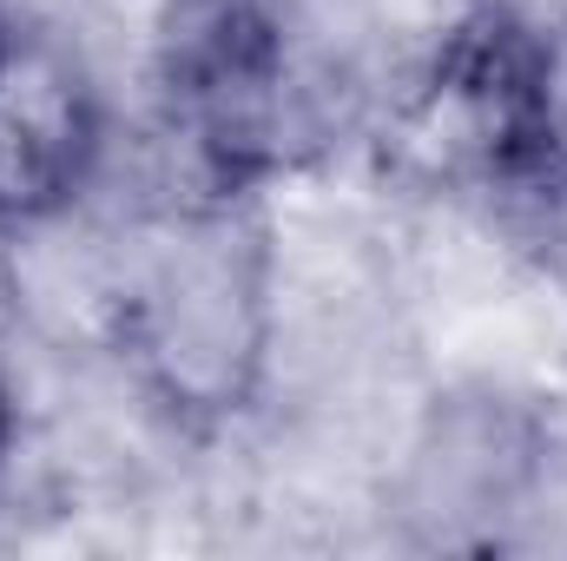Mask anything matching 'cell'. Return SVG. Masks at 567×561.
Instances as JSON below:
<instances>
[{
    "label": "cell",
    "mask_w": 567,
    "mask_h": 561,
    "mask_svg": "<svg viewBox=\"0 0 567 561\" xmlns=\"http://www.w3.org/2000/svg\"><path fill=\"white\" fill-rule=\"evenodd\" d=\"M100 113L80 67L47 40H7L0 60V218H47L86 185Z\"/></svg>",
    "instance_id": "3"
},
{
    "label": "cell",
    "mask_w": 567,
    "mask_h": 561,
    "mask_svg": "<svg viewBox=\"0 0 567 561\" xmlns=\"http://www.w3.org/2000/svg\"><path fill=\"white\" fill-rule=\"evenodd\" d=\"M0 60H7V33H0Z\"/></svg>",
    "instance_id": "6"
},
{
    "label": "cell",
    "mask_w": 567,
    "mask_h": 561,
    "mask_svg": "<svg viewBox=\"0 0 567 561\" xmlns=\"http://www.w3.org/2000/svg\"><path fill=\"white\" fill-rule=\"evenodd\" d=\"M165 93L225 178H251L284 152L290 47L271 0H178L165 33Z\"/></svg>",
    "instance_id": "2"
},
{
    "label": "cell",
    "mask_w": 567,
    "mask_h": 561,
    "mask_svg": "<svg viewBox=\"0 0 567 561\" xmlns=\"http://www.w3.org/2000/svg\"><path fill=\"white\" fill-rule=\"evenodd\" d=\"M140 350L172 410L225 417L245 404L265 350V258L231 212L165 238L140 297Z\"/></svg>",
    "instance_id": "1"
},
{
    "label": "cell",
    "mask_w": 567,
    "mask_h": 561,
    "mask_svg": "<svg viewBox=\"0 0 567 561\" xmlns=\"http://www.w3.org/2000/svg\"><path fill=\"white\" fill-rule=\"evenodd\" d=\"M515 165L567 185V20L522 47L515 73Z\"/></svg>",
    "instance_id": "4"
},
{
    "label": "cell",
    "mask_w": 567,
    "mask_h": 561,
    "mask_svg": "<svg viewBox=\"0 0 567 561\" xmlns=\"http://www.w3.org/2000/svg\"><path fill=\"white\" fill-rule=\"evenodd\" d=\"M7 429H13V417H7V397H0V456H7Z\"/></svg>",
    "instance_id": "5"
}]
</instances>
